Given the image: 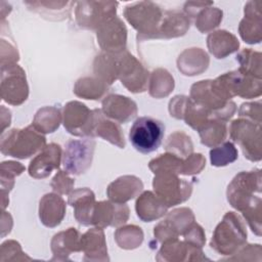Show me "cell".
Wrapping results in <instances>:
<instances>
[{
	"label": "cell",
	"instance_id": "cell-1",
	"mask_svg": "<svg viewBox=\"0 0 262 262\" xmlns=\"http://www.w3.org/2000/svg\"><path fill=\"white\" fill-rule=\"evenodd\" d=\"M261 175L259 170L241 172L229 183L227 200L242 213L261 211Z\"/></svg>",
	"mask_w": 262,
	"mask_h": 262
},
{
	"label": "cell",
	"instance_id": "cell-43",
	"mask_svg": "<svg viewBox=\"0 0 262 262\" xmlns=\"http://www.w3.org/2000/svg\"><path fill=\"white\" fill-rule=\"evenodd\" d=\"M25 167L17 162H2L1 164V187L2 194H6L14 184V177L21 174Z\"/></svg>",
	"mask_w": 262,
	"mask_h": 262
},
{
	"label": "cell",
	"instance_id": "cell-35",
	"mask_svg": "<svg viewBox=\"0 0 262 262\" xmlns=\"http://www.w3.org/2000/svg\"><path fill=\"white\" fill-rule=\"evenodd\" d=\"M174 88V79L164 69H157L151 73L149 80V94L156 98H162L171 93Z\"/></svg>",
	"mask_w": 262,
	"mask_h": 262
},
{
	"label": "cell",
	"instance_id": "cell-45",
	"mask_svg": "<svg viewBox=\"0 0 262 262\" xmlns=\"http://www.w3.org/2000/svg\"><path fill=\"white\" fill-rule=\"evenodd\" d=\"M74 184V179L69 177L64 171H59L51 181L53 190L61 194H69L72 191Z\"/></svg>",
	"mask_w": 262,
	"mask_h": 262
},
{
	"label": "cell",
	"instance_id": "cell-2",
	"mask_svg": "<svg viewBox=\"0 0 262 262\" xmlns=\"http://www.w3.org/2000/svg\"><path fill=\"white\" fill-rule=\"evenodd\" d=\"M46 138L33 125L25 129H11L2 132L1 152L18 159H27L45 146Z\"/></svg>",
	"mask_w": 262,
	"mask_h": 262
},
{
	"label": "cell",
	"instance_id": "cell-33",
	"mask_svg": "<svg viewBox=\"0 0 262 262\" xmlns=\"http://www.w3.org/2000/svg\"><path fill=\"white\" fill-rule=\"evenodd\" d=\"M198 131L203 144L210 147H215L225 139L226 124L221 120L212 119L206 122Z\"/></svg>",
	"mask_w": 262,
	"mask_h": 262
},
{
	"label": "cell",
	"instance_id": "cell-15",
	"mask_svg": "<svg viewBox=\"0 0 262 262\" xmlns=\"http://www.w3.org/2000/svg\"><path fill=\"white\" fill-rule=\"evenodd\" d=\"M193 221L194 216L190 209H176L168 213L167 218L155 227V236L161 242L177 238Z\"/></svg>",
	"mask_w": 262,
	"mask_h": 262
},
{
	"label": "cell",
	"instance_id": "cell-11",
	"mask_svg": "<svg viewBox=\"0 0 262 262\" xmlns=\"http://www.w3.org/2000/svg\"><path fill=\"white\" fill-rule=\"evenodd\" d=\"M260 125L249 120H235L230 125V137L237 142L246 158L251 161L261 159V134Z\"/></svg>",
	"mask_w": 262,
	"mask_h": 262
},
{
	"label": "cell",
	"instance_id": "cell-22",
	"mask_svg": "<svg viewBox=\"0 0 262 262\" xmlns=\"http://www.w3.org/2000/svg\"><path fill=\"white\" fill-rule=\"evenodd\" d=\"M81 251L84 252V260L106 261L107 249L102 228H92L81 235Z\"/></svg>",
	"mask_w": 262,
	"mask_h": 262
},
{
	"label": "cell",
	"instance_id": "cell-24",
	"mask_svg": "<svg viewBox=\"0 0 262 262\" xmlns=\"http://www.w3.org/2000/svg\"><path fill=\"white\" fill-rule=\"evenodd\" d=\"M66 214V202L56 193H46L40 201L39 217L47 227L60 224Z\"/></svg>",
	"mask_w": 262,
	"mask_h": 262
},
{
	"label": "cell",
	"instance_id": "cell-4",
	"mask_svg": "<svg viewBox=\"0 0 262 262\" xmlns=\"http://www.w3.org/2000/svg\"><path fill=\"white\" fill-rule=\"evenodd\" d=\"M190 98L206 108L214 119L223 122L230 119L235 112L234 102L224 98L216 89L212 80L194 83L190 88Z\"/></svg>",
	"mask_w": 262,
	"mask_h": 262
},
{
	"label": "cell",
	"instance_id": "cell-46",
	"mask_svg": "<svg viewBox=\"0 0 262 262\" xmlns=\"http://www.w3.org/2000/svg\"><path fill=\"white\" fill-rule=\"evenodd\" d=\"M206 159L203 157L202 154H193L189 155L188 158L183 161V169L182 174L191 175L200 173L203 168L205 167Z\"/></svg>",
	"mask_w": 262,
	"mask_h": 262
},
{
	"label": "cell",
	"instance_id": "cell-38",
	"mask_svg": "<svg viewBox=\"0 0 262 262\" xmlns=\"http://www.w3.org/2000/svg\"><path fill=\"white\" fill-rule=\"evenodd\" d=\"M192 142L190 137L183 132H174L171 134L165 144V149L177 157H188L192 152Z\"/></svg>",
	"mask_w": 262,
	"mask_h": 262
},
{
	"label": "cell",
	"instance_id": "cell-12",
	"mask_svg": "<svg viewBox=\"0 0 262 262\" xmlns=\"http://www.w3.org/2000/svg\"><path fill=\"white\" fill-rule=\"evenodd\" d=\"M118 78L131 92H143L147 88L148 72L127 50L118 53Z\"/></svg>",
	"mask_w": 262,
	"mask_h": 262
},
{
	"label": "cell",
	"instance_id": "cell-41",
	"mask_svg": "<svg viewBox=\"0 0 262 262\" xmlns=\"http://www.w3.org/2000/svg\"><path fill=\"white\" fill-rule=\"evenodd\" d=\"M210 159L213 166H226L237 159V150L232 142L226 141L210 150Z\"/></svg>",
	"mask_w": 262,
	"mask_h": 262
},
{
	"label": "cell",
	"instance_id": "cell-3",
	"mask_svg": "<svg viewBox=\"0 0 262 262\" xmlns=\"http://www.w3.org/2000/svg\"><path fill=\"white\" fill-rule=\"evenodd\" d=\"M247 241V230L242 218L227 212L217 225L211 239V248L222 255L235 254Z\"/></svg>",
	"mask_w": 262,
	"mask_h": 262
},
{
	"label": "cell",
	"instance_id": "cell-42",
	"mask_svg": "<svg viewBox=\"0 0 262 262\" xmlns=\"http://www.w3.org/2000/svg\"><path fill=\"white\" fill-rule=\"evenodd\" d=\"M26 5L31 6L34 11L44 15L48 16V18H51L52 16H55V19H63L70 14L71 8H68V6L73 5V2H57L54 7H46L43 5L42 2H25Z\"/></svg>",
	"mask_w": 262,
	"mask_h": 262
},
{
	"label": "cell",
	"instance_id": "cell-40",
	"mask_svg": "<svg viewBox=\"0 0 262 262\" xmlns=\"http://www.w3.org/2000/svg\"><path fill=\"white\" fill-rule=\"evenodd\" d=\"M195 27L202 32L207 33L218 27L222 19V11L215 7H205L195 15Z\"/></svg>",
	"mask_w": 262,
	"mask_h": 262
},
{
	"label": "cell",
	"instance_id": "cell-31",
	"mask_svg": "<svg viewBox=\"0 0 262 262\" xmlns=\"http://www.w3.org/2000/svg\"><path fill=\"white\" fill-rule=\"evenodd\" d=\"M93 69L96 77L107 85L114 83L118 78V53H100L93 63Z\"/></svg>",
	"mask_w": 262,
	"mask_h": 262
},
{
	"label": "cell",
	"instance_id": "cell-29",
	"mask_svg": "<svg viewBox=\"0 0 262 262\" xmlns=\"http://www.w3.org/2000/svg\"><path fill=\"white\" fill-rule=\"evenodd\" d=\"M209 51L217 58H224L237 50L239 43L234 35L221 30L211 33L207 38Z\"/></svg>",
	"mask_w": 262,
	"mask_h": 262
},
{
	"label": "cell",
	"instance_id": "cell-14",
	"mask_svg": "<svg viewBox=\"0 0 262 262\" xmlns=\"http://www.w3.org/2000/svg\"><path fill=\"white\" fill-rule=\"evenodd\" d=\"M97 41L106 53L117 54L126 50L127 30L124 23L117 16L110 19L97 30Z\"/></svg>",
	"mask_w": 262,
	"mask_h": 262
},
{
	"label": "cell",
	"instance_id": "cell-7",
	"mask_svg": "<svg viewBox=\"0 0 262 262\" xmlns=\"http://www.w3.org/2000/svg\"><path fill=\"white\" fill-rule=\"evenodd\" d=\"M152 186L155 193L168 208L185 202L189 199L192 190L190 182L178 178L177 174L173 173L156 174Z\"/></svg>",
	"mask_w": 262,
	"mask_h": 262
},
{
	"label": "cell",
	"instance_id": "cell-47",
	"mask_svg": "<svg viewBox=\"0 0 262 262\" xmlns=\"http://www.w3.org/2000/svg\"><path fill=\"white\" fill-rule=\"evenodd\" d=\"M0 254L1 256H4L7 254V257L3 260H12L13 257L12 255L15 256V260H20V259H31L30 257H27L26 255H24L20 246L17 242L15 241H7L5 243H3L1 245V250H0Z\"/></svg>",
	"mask_w": 262,
	"mask_h": 262
},
{
	"label": "cell",
	"instance_id": "cell-32",
	"mask_svg": "<svg viewBox=\"0 0 262 262\" xmlns=\"http://www.w3.org/2000/svg\"><path fill=\"white\" fill-rule=\"evenodd\" d=\"M107 84L98 78L84 77L77 81L74 92L77 96L85 99H99L107 92Z\"/></svg>",
	"mask_w": 262,
	"mask_h": 262
},
{
	"label": "cell",
	"instance_id": "cell-36",
	"mask_svg": "<svg viewBox=\"0 0 262 262\" xmlns=\"http://www.w3.org/2000/svg\"><path fill=\"white\" fill-rule=\"evenodd\" d=\"M148 167L155 174H182L183 160L171 152H168L165 155H160V157L151 160L148 164Z\"/></svg>",
	"mask_w": 262,
	"mask_h": 262
},
{
	"label": "cell",
	"instance_id": "cell-28",
	"mask_svg": "<svg viewBox=\"0 0 262 262\" xmlns=\"http://www.w3.org/2000/svg\"><path fill=\"white\" fill-rule=\"evenodd\" d=\"M189 29V19L179 11H164L157 38L182 36Z\"/></svg>",
	"mask_w": 262,
	"mask_h": 262
},
{
	"label": "cell",
	"instance_id": "cell-21",
	"mask_svg": "<svg viewBox=\"0 0 262 262\" xmlns=\"http://www.w3.org/2000/svg\"><path fill=\"white\" fill-rule=\"evenodd\" d=\"M143 188L142 181L136 176H122L112 182L106 193L111 201L119 204H125L126 202L134 199Z\"/></svg>",
	"mask_w": 262,
	"mask_h": 262
},
{
	"label": "cell",
	"instance_id": "cell-20",
	"mask_svg": "<svg viewBox=\"0 0 262 262\" xmlns=\"http://www.w3.org/2000/svg\"><path fill=\"white\" fill-rule=\"evenodd\" d=\"M69 204L74 208L76 220L85 226L92 224V215L95 207V196L87 187L78 188L70 193Z\"/></svg>",
	"mask_w": 262,
	"mask_h": 262
},
{
	"label": "cell",
	"instance_id": "cell-19",
	"mask_svg": "<svg viewBox=\"0 0 262 262\" xmlns=\"http://www.w3.org/2000/svg\"><path fill=\"white\" fill-rule=\"evenodd\" d=\"M102 113L119 123H127L136 116L137 105L129 97L112 94L103 99Z\"/></svg>",
	"mask_w": 262,
	"mask_h": 262
},
{
	"label": "cell",
	"instance_id": "cell-5",
	"mask_svg": "<svg viewBox=\"0 0 262 262\" xmlns=\"http://www.w3.org/2000/svg\"><path fill=\"white\" fill-rule=\"evenodd\" d=\"M125 17L138 31L139 39L157 38L164 11L154 2H138L126 7Z\"/></svg>",
	"mask_w": 262,
	"mask_h": 262
},
{
	"label": "cell",
	"instance_id": "cell-13",
	"mask_svg": "<svg viewBox=\"0 0 262 262\" xmlns=\"http://www.w3.org/2000/svg\"><path fill=\"white\" fill-rule=\"evenodd\" d=\"M95 141L92 138L70 140L64 149L63 167L68 173L80 175L91 166Z\"/></svg>",
	"mask_w": 262,
	"mask_h": 262
},
{
	"label": "cell",
	"instance_id": "cell-27",
	"mask_svg": "<svg viewBox=\"0 0 262 262\" xmlns=\"http://www.w3.org/2000/svg\"><path fill=\"white\" fill-rule=\"evenodd\" d=\"M178 70L186 76L200 75L209 64V57L205 51L200 48H190L184 50L177 60Z\"/></svg>",
	"mask_w": 262,
	"mask_h": 262
},
{
	"label": "cell",
	"instance_id": "cell-23",
	"mask_svg": "<svg viewBox=\"0 0 262 262\" xmlns=\"http://www.w3.org/2000/svg\"><path fill=\"white\" fill-rule=\"evenodd\" d=\"M261 2H248L245 18L239 24V34L245 42L254 44L261 40Z\"/></svg>",
	"mask_w": 262,
	"mask_h": 262
},
{
	"label": "cell",
	"instance_id": "cell-44",
	"mask_svg": "<svg viewBox=\"0 0 262 262\" xmlns=\"http://www.w3.org/2000/svg\"><path fill=\"white\" fill-rule=\"evenodd\" d=\"M182 234L185 238V242H187L195 247H199V248H202L206 242V237H205L203 228L194 222L189 224L185 228V230L182 232Z\"/></svg>",
	"mask_w": 262,
	"mask_h": 262
},
{
	"label": "cell",
	"instance_id": "cell-18",
	"mask_svg": "<svg viewBox=\"0 0 262 262\" xmlns=\"http://www.w3.org/2000/svg\"><path fill=\"white\" fill-rule=\"evenodd\" d=\"M61 148L58 144L50 143L31 161L29 165V174L34 178H45L52 170L57 169L60 164Z\"/></svg>",
	"mask_w": 262,
	"mask_h": 262
},
{
	"label": "cell",
	"instance_id": "cell-6",
	"mask_svg": "<svg viewBox=\"0 0 262 262\" xmlns=\"http://www.w3.org/2000/svg\"><path fill=\"white\" fill-rule=\"evenodd\" d=\"M165 133L164 124L151 117H140L132 125L129 139L133 147L141 154H149L159 148Z\"/></svg>",
	"mask_w": 262,
	"mask_h": 262
},
{
	"label": "cell",
	"instance_id": "cell-26",
	"mask_svg": "<svg viewBox=\"0 0 262 262\" xmlns=\"http://www.w3.org/2000/svg\"><path fill=\"white\" fill-rule=\"evenodd\" d=\"M137 216L144 222H151L161 218L167 212V205L154 192L144 191L136 201Z\"/></svg>",
	"mask_w": 262,
	"mask_h": 262
},
{
	"label": "cell",
	"instance_id": "cell-10",
	"mask_svg": "<svg viewBox=\"0 0 262 262\" xmlns=\"http://www.w3.org/2000/svg\"><path fill=\"white\" fill-rule=\"evenodd\" d=\"M97 110H89L84 103L70 101L63 108V126L75 136H93Z\"/></svg>",
	"mask_w": 262,
	"mask_h": 262
},
{
	"label": "cell",
	"instance_id": "cell-30",
	"mask_svg": "<svg viewBox=\"0 0 262 262\" xmlns=\"http://www.w3.org/2000/svg\"><path fill=\"white\" fill-rule=\"evenodd\" d=\"M94 135L110 141L120 148H124L125 146L124 134L121 127L117 123L105 119L102 111L100 110H97L96 123L93 130V136Z\"/></svg>",
	"mask_w": 262,
	"mask_h": 262
},
{
	"label": "cell",
	"instance_id": "cell-37",
	"mask_svg": "<svg viewBox=\"0 0 262 262\" xmlns=\"http://www.w3.org/2000/svg\"><path fill=\"white\" fill-rule=\"evenodd\" d=\"M115 239L122 249H135L139 247L143 239V232L136 225H128L120 227L115 232Z\"/></svg>",
	"mask_w": 262,
	"mask_h": 262
},
{
	"label": "cell",
	"instance_id": "cell-9",
	"mask_svg": "<svg viewBox=\"0 0 262 262\" xmlns=\"http://www.w3.org/2000/svg\"><path fill=\"white\" fill-rule=\"evenodd\" d=\"M29 95L24 70L16 63L1 66V97L7 103L19 105Z\"/></svg>",
	"mask_w": 262,
	"mask_h": 262
},
{
	"label": "cell",
	"instance_id": "cell-8",
	"mask_svg": "<svg viewBox=\"0 0 262 262\" xmlns=\"http://www.w3.org/2000/svg\"><path fill=\"white\" fill-rule=\"evenodd\" d=\"M117 2L81 1L77 3L76 20L80 28L87 30L99 29L116 16Z\"/></svg>",
	"mask_w": 262,
	"mask_h": 262
},
{
	"label": "cell",
	"instance_id": "cell-16",
	"mask_svg": "<svg viewBox=\"0 0 262 262\" xmlns=\"http://www.w3.org/2000/svg\"><path fill=\"white\" fill-rule=\"evenodd\" d=\"M129 218V208L125 204L111 201H102L95 204L92 224L99 228L107 226H119L124 224Z\"/></svg>",
	"mask_w": 262,
	"mask_h": 262
},
{
	"label": "cell",
	"instance_id": "cell-17",
	"mask_svg": "<svg viewBox=\"0 0 262 262\" xmlns=\"http://www.w3.org/2000/svg\"><path fill=\"white\" fill-rule=\"evenodd\" d=\"M158 261H184V260H204L201 248L187 242H179L177 238L165 241L157 258Z\"/></svg>",
	"mask_w": 262,
	"mask_h": 262
},
{
	"label": "cell",
	"instance_id": "cell-25",
	"mask_svg": "<svg viewBox=\"0 0 262 262\" xmlns=\"http://www.w3.org/2000/svg\"><path fill=\"white\" fill-rule=\"evenodd\" d=\"M52 260H67L73 252L81 251V235L74 228H68L64 231L56 233L51 241Z\"/></svg>",
	"mask_w": 262,
	"mask_h": 262
},
{
	"label": "cell",
	"instance_id": "cell-39",
	"mask_svg": "<svg viewBox=\"0 0 262 262\" xmlns=\"http://www.w3.org/2000/svg\"><path fill=\"white\" fill-rule=\"evenodd\" d=\"M236 60L239 62V71L261 79V54L251 49H245L238 53Z\"/></svg>",
	"mask_w": 262,
	"mask_h": 262
},
{
	"label": "cell",
	"instance_id": "cell-34",
	"mask_svg": "<svg viewBox=\"0 0 262 262\" xmlns=\"http://www.w3.org/2000/svg\"><path fill=\"white\" fill-rule=\"evenodd\" d=\"M60 121L61 115L58 108L45 106L37 112L32 125L41 133H52L58 128Z\"/></svg>",
	"mask_w": 262,
	"mask_h": 262
}]
</instances>
